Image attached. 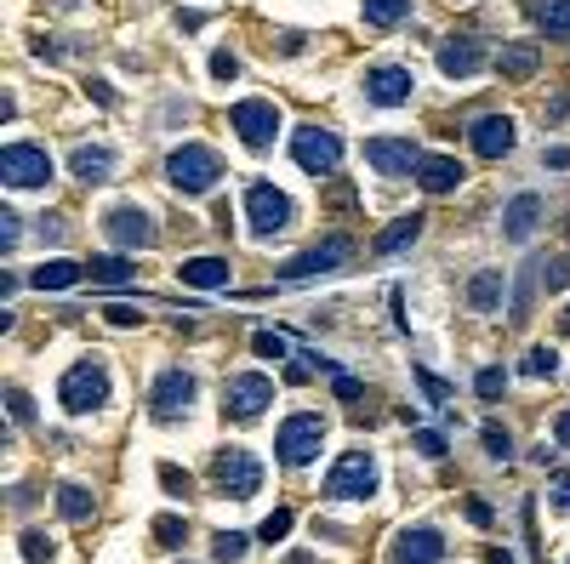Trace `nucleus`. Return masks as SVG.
Here are the masks:
<instances>
[{
    "instance_id": "36",
    "label": "nucleus",
    "mask_w": 570,
    "mask_h": 564,
    "mask_svg": "<svg viewBox=\"0 0 570 564\" xmlns=\"http://www.w3.org/2000/svg\"><path fill=\"white\" fill-rule=\"evenodd\" d=\"M548 508H553V513H570V467H553V484H548Z\"/></svg>"
},
{
    "instance_id": "55",
    "label": "nucleus",
    "mask_w": 570,
    "mask_h": 564,
    "mask_svg": "<svg viewBox=\"0 0 570 564\" xmlns=\"http://www.w3.org/2000/svg\"><path fill=\"white\" fill-rule=\"evenodd\" d=\"M291 564H314V559H308V553H291Z\"/></svg>"
},
{
    "instance_id": "12",
    "label": "nucleus",
    "mask_w": 570,
    "mask_h": 564,
    "mask_svg": "<svg viewBox=\"0 0 570 564\" xmlns=\"http://www.w3.org/2000/svg\"><path fill=\"white\" fill-rule=\"evenodd\" d=\"M445 559V536L434 525H411L399 530L394 547H388V564H439Z\"/></svg>"
},
{
    "instance_id": "24",
    "label": "nucleus",
    "mask_w": 570,
    "mask_h": 564,
    "mask_svg": "<svg viewBox=\"0 0 570 564\" xmlns=\"http://www.w3.org/2000/svg\"><path fill=\"white\" fill-rule=\"evenodd\" d=\"M74 177H81V183H103V177H109V171H115V149H103V143H86V149H74Z\"/></svg>"
},
{
    "instance_id": "3",
    "label": "nucleus",
    "mask_w": 570,
    "mask_h": 564,
    "mask_svg": "<svg viewBox=\"0 0 570 564\" xmlns=\"http://www.w3.org/2000/svg\"><path fill=\"white\" fill-rule=\"evenodd\" d=\"M268 405H274V376H263V371H234L223 382V416L240 422V428H245V422H257Z\"/></svg>"
},
{
    "instance_id": "38",
    "label": "nucleus",
    "mask_w": 570,
    "mask_h": 564,
    "mask_svg": "<svg viewBox=\"0 0 570 564\" xmlns=\"http://www.w3.org/2000/svg\"><path fill=\"white\" fill-rule=\"evenodd\" d=\"M251 348H257V354H263V359H285V354H291V348H285V337H280V331H257V337H251Z\"/></svg>"
},
{
    "instance_id": "41",
    "label": "nucleus",
    "mask_w": 570,
    "mask_h": 564,
    "mask_svg": "<svg viewBox=\"0 0 570 564\" xmlns=\"http://www.w3.org/2000/svg\"><path fill=\"white\" fill-rule=\"evenodd\" d=\"M103 320H109V325H126V331H132V325H143V313H137L132 303H109V308H103Z\"/></svg>"
},
{
    "instance_id": "34",
    "label": "nucleus",
    "mask_w": 570,
    "mask_h": 564,
    "mask_svg": "<svg viewBox=\"0 0 570 564\" xmlns=\"http://www.w3.org/2000/svg\"><path fill=\"white\" fill-rule=\"evenodd\" d=\"M257 536H263L268 547H274V542H285V536H291V508H274V513H268V519H263V525H257Z\"/></svg>"
},
{
    "instance_id": "50",
    "label": "nucleus",
    "mask_w": 570,
    "mask_h": 564,
    "mask_svg": "<svg viewBox=\"0 0 570 564\" xmlns=\"http://www.w3.org/2000/svg\"><path fill=\"white\" fill-rule=\"evenodd\" d=\"M553 439H559V445L570 450V411H559V416H553Z\"/></svg>"
},
{
    "instance_id": "21",
    "label": "nucleus",
    "mask_w": 570,
    "mask_h": 564,
    "mask_svg": "<svg viewBox=\"0 0 570 564\" xmlns=\"http://www.w3.org/2000/svg\"><path fill=\"white\" fill-rule=\"evenodd\" d=\"M183 286H200V291H223L228 286V257H189L177 269Z\"/></svg>"
},
{
    "instance_id": "39",
    "label": "nucleus",
    "mask_w": 570,
    "mask_h": 564,
    "mask_svg": "<svg viewBox=\"0 0 570 564\" xmlns=\"http://www.w3.org/2000/svg\"><path fill=\"white\" fill-rule=\"evenodd\" d=\"M485 450H490L497 462L514 457V439H507V428H497V422H490V428H485Z\"/></svg>"
},
{
    "instance_id": "1",
    "label": "nucleus",
    "mask_w": 570,
    "mask_h": 564,
    "mask_svg": "<svg viewBox=\"0 0 570 564\" xmlns=\"http://www.w3.org/2000/svg\"><path fill=\"white\" fill-rule=\"evenodd\" d=\"M166 177H172L177 194H206L223 177V154L206 149V143H183V149L166 154Z\"/></svg>"
},
{
    "instance_id": "42",
    "label": "nucleus",
    "mask_w": 570,
    "mask_h": 564,
    "mask_svg": "<svg viewBox=\"0 0 570 564\" xmlns=\"http://www.w3.org/2000/svg\"><path fill=\"white\" fill-rule=\"evenodd\" d=\"M417 450L422 457H445V433L439 428H417Z\"/></svg>"
},
{
    "instance_id": "35",
    "label": "nucleus",
    "mask_w": 570,
    "mask_h": 564,
    "mask_svg": "<svg viewBox=\"0 0 570 564\" xmlns=\"http://www.w3.org/2000/svg\"><path fill=\"white\" fill-rule=\"evenodd\" d=\"M57 553V542L46 536V530H23V559H35V564H46Z\"/></svg>"
},
{
    "instance_id": "4",
    "label": "nucleus",
    "mask_w": 570,
    "mask_h": 564,
    "mask_svg": "<svg viewBox=\"0 0 570 564\" xmlns=\"http://www.w3.org/2000/svg\"><path fill=\"white\" fill-rule=\"evenodd\" d=\"M57 399H64L69 416L98 411V405L109 399V365H103V359H81V365H74L64 382H57Z\"/></svg>"
},
{
    "instance_id": "23",
    "label": "nucleus",
    "mask_w": 570,
    "mask_h": 564,
    "mask_svg": "<svg viewBox=\"0 0 570 564\" xmlns=\"http://www.w3.org/2000/svg\"><path fill=\"white\" fill-rule=\"evenodd\" d=\"M417 234H422V217L411 211V217H399V223H388L377 234V257H399V251H411L417 245Z\"/></svg>"
},
{
    "instance_id": "9",
    "label": "nucleus",
    "mask_w": 570,
    "mask_h": 564,
    "mask_svg": "<svg viewBox=\"0 0 570 564\" xmlns=\"http://www.w3.org/2000/svg\"><path fill=\"white\" fill-rule=\"evenodd\" d=\"M326 496L331 501H365V496H377V462L360 457V450H348V457L326 474Z\"/></svg>"
},
{
    "instance_id": "29",
    "label": "nucleus",
    "mask_w": 570,
    "mask_h": 564,
    "mask_svg": "<svg viewBox=\"0 0 570 564\" xmlns=\"http://www.w3.org/2000/svg\"><path fill=\"white\" fill-rule=\"evenodd\" d=\"M536 23H542V35L570 40V0H542V6H536Z\"/></svg>"
},
{
    "instance_id": "14",
    "label": "nucleus",
    "mask_w": 570,
    "mask_h": 564,
    "mask_svg": "<svg viewBox=\"0 0 570 564\" xmlns=\"http://www.w3.org/2000/svg\"><path fill=\"white\" fill-rule=\"evenodd\" d=\"M189 405H194V376H189V371H166V376H154V399H149L154 422H172L177 411H189Z\"/></svg>"
},
{
    "instance_id": "17",
    "label": "nucleus",
    "mask_w": 570,
    "mask_h": 564,
    "mask_svg": "<svg viewBox=\"0 0 570 564\" xmlns=\"http://www.w3.org/2000/svg\"><path fill=\"white\" fill-rule=\"evenodd\" d=\"M485 69V52L473 35H451L439 40V74H451V81H473V74Z\"/></svg>"
},
{
    "instance_id": "10",
    "label": "nucleus",
    "mask_w": 570,
    "mask_h": 564,
    "mask_svg": "<svg viewBox=\"0 0 570 564\" xmlns=\"http://www.w3.org/2000/svg\"><path fill=\"white\" fill-rule=\"evenodd\" d=\"M234 132L245 137V149H274V137H280V103H268V98H245V103H234Z\"/></svg>"
},
{
    "instance_id": "52",
    "label": "nucleus",
    "mask_w": 570,
    "mask_h": 564,
    "mask_svg": "<svg viewBox=\"0 0 570 564\" xmlns=\"http://www.w3.org/2000/svg\"><path fill=\"white\" fill-rule=\"evenodd\" d=\"M542 160H548V166H559V171H570V149H548Z\"/></svg>"
},
{
    "instance_id": "18",
    "label": "nucleus",
    "mask_w": 570,
    "mask_h": 564,
    "mask_svg": "<svg viewBox=\"0 0 570 564\" xmlns=\"http://www.w3.org/2000/svg\"><path fill=\"white\" fill-rule=\"evenodd\" d=\"M542 194H514L507 200V211H502V240H536V228H542Z\"/></svg>"
},
{
    "instance_id": "44",
    "label": "nucleus",
    "mask_w": 570,
    "mask_h": 564,
    "mask_svg": "<svg viewBox=\"0 0 570 564\" xmlns=\"http://www.w3.org/2000/svg\"><path fill=\"white\" fill-rule=\"evenodd\" d=\"M6 405H12V416H18V422H35V399H29L23 388H12V394H6Z\"/></svg>"
},
{
    "instance_id": "46",
    "label": "nucleus",
    "mask_w": 570,
    "mask_h": 564,
    "mask_svg": "<svg viewBox=\"0 0 570 564\" xmlns=\"http://www.w3.org/2000/svg\"><path fill=\"white\" fill-rule=\"evenodd\" d=\"M331 376H336V399H348V405L360 399V376H348V371H336V365H331Z\"/></svg>"
},
{
    "instance_id": "32",
    "label": "nucleus",
    "mask_w": 570,
    "mask_h": 564,
    "mask_svg": "<svg viewBox=\"0 0 570 564\" xmlns=\"http://www.w3.org/2000/svg\"><path fill=\"white\" fill-rule=\"evenodd\" d=\"M211 559H217V564H240L245 559V536H240V530H223V536L211 542Z\"/></svg>"
},
{
    "instance_id": "2",
    "label": "nucleus",
    "mask_w": 570,
    "mask_h": 564,
    "mask_svg": "<svg viewBox=\"0 0 570 564\" xmlns=\"http://www.w3.org/2000/svg\"><path fill=\"white\" fill-rule=\"evenodd\" d=\"M319 445H326V416L314 411H297L280 422V439H274V457H280V467H308L319 457Z\"/></svg>"
},
{
    "instance_id": "5",
    "label": "nucleus",
    "mask_w": 570,
    "mask_h": 564,
    "mask_svg": "<svg viewBox=\"0 0 570 564\" xmlns=\"http://www.w3.org/2000/svg\"><path fill=\"white\" fill-rule=\"evenodd\" d=\"M343 262H348V240H343V234H331V240H319V245L297 251V257H285L280 269H274V279H280V286H297V279L331 274V269H343Z\"/></svg>"
},
{
    "instance_id": "13",
    "label": "nucleus",
    "mask_w": 570,
    "mask_h": 564,
    "mask_svg": "<svg viewBox=\"0 0 570 564\" xmlns=\"http://www.w3.org/2000/svg\"><path fill=\"white\" fill-rule=\"evenodd\" d=\"M103 234H109L120 251H143V245H154V217L143 206H115L103 217Z\"/></svg>"
},
{
    "instance_id": "45",
    "label": "nucleus",
    "mask_w": 570,
    "mask_h": 564,
    "mask_svg": "<svg viewBox=\"0 0 570 564\" xmlns=\"http://www.w3.org/2000/svg\"><path fill=\"white\" fill-rule=\"evenodd\" d=\"M542 279H548V291H559L565 279H570V257H553L548 269H542Z\"/></svg>"
},
{
    "instance_id": "26",
    "label": "nucleus",
    "mask_w": 570,
    "mask_h": 564,
    "mask_svg": "<svg viewBox=\"0 0 570 564\" xmlns=\"http://www.w3.org/2000/svg\"><path fill=\"white\" fill-rule=\"evenodd\" d=\"M91 286H132L137 279V262L132 257H91Z\"/></svg>"
},
{
    "instance_id": "28",
    "label": "nucleus",
    "mask_w": 570,
    "mask_h": 564,
    "mask_svg": "<svg viewBox=\"0 0 570 564\" xmlns=\"http://www.w3.org/2000/svg\"><path fill=\"white\" fill-rule=\"evenodd\" d=\"M536 63H542V57H536V46H531V40L502 46V74H507V81H531V74H536Z\"/></svg>"
},
{
    "instance_id": "31",
    "label": "nucleus",
    "mask_w": 570,
    "mask_h": 564,
    "mask_svg": "<svg viewBox=\"0 0 570 564\" xmlns=\"http://www.w3.org/2000/svg\"><path fill=\"white\" fill-rule=\"evenodd\" d=\"M525 376H536V382H548V376H559V354L548 348V342H536V348L525 354V365H519Z\"/></svg>"
},
{
    "instance_id": "30",
    "label": "nucleus",
    "mask_w": 570,
    "mask_h": 564,
    "mask_svg": "<svg viewBox=\"0 0 570 564\" xmlns=\"http://www.w3.org/2000/svg\"><path fill=\"white\" fill-rule=\"evenodd\" d=\"M360 12H365V23H377V29H394V23H405L411 0H360Z\"/></svg>"
},
{
    "instance_id": "40",
    "label": "nucleus",
    "mask_w": 570,
    "mask_h": 564,
    "mask_svg": "<svg viewBox=\"0 0 570 564\" xmlns=\"http://www.w3.org/2000/svg\"><path fill=\"white\" fill-rule=\"evenodd\" d=\"M462 513H468V525H480V530L497 525V513H490V501H485V496H468V501H462Z\"/></svg>"
},
{
    "instance_id": "7",
    "label": "nucleus",
    "mask_w": 570,
    "mask_h": 564,
    "mask_svg": "<svg viewBox=\"0 0 570 564\" xmlns=\"http://www.w3.org/2000/svg\"><path fill=\"white\" fill-rule=\"evenodd\" d=\"M0 183L6 188H46L52 183V160L35 143H6L0 149Z\"/></svg>"
},
{
    "instance_id": "22",
    "label": "nucleus",
    "mask_w": 570,
    "mask_h": 564,
    "mask_svg": "<svg viewBox=\"0 0 570 564\" xmlns=\"http://www.w3.org/2000/svg\"><path fill=\"white\" fill-rule=\"evenodd\" d=\"M502 296H507V279H502L497 269H480V274L468 279V308H473V313H497Z\"/></svg>"
},
{
    "instance_id": "54",
    "label": "nucleus",
    "mask_w": 570,
    "mask_h": 564,
    "mask_svg": "<svg viewBox=\"0 0 570 564\" xmlns=\"http://www.w3.org/2000/svg\"><path fill=\"white\" fill-rule=\"evenodd\" d=\"M559 331H565V337H570V308H565V313H559Z\"/></svg>"
},
{
    "instance_id": "33",
    "label": "nucleus",
    "mask_w": 570,
    "mask_h": 564,
    "mask_svg": "<svg viewBox=\"0 0 570 564\" xmlns=\"http://www.w3.org/2000/svg\"><path fill=\"white\" fill-rule=\"evenodd\" d=\"M502 388H507V371H502V365H485V371H480V382H473V394L490 405V399H502Z\"/></svg>"
},
{
    "instance_id": "51",
    "label": "nucleus",
    "mask_w": 570,
    "mask_h": 564,
    "mask_svg": "<svg viewBox=\"0 0 570 564\" xmlns=\"http://www.w3.org/2000/svg\"><path fill=\"white\" fill-rule=\"evenodd\" d=\"M86 91H91V98H98L103 108H109V103H115V86H103V81H86Z\"/></svg>"
},
{
    "instance_id": "43",
    "label": "nucleus",
    "mask_w": 570,
    "mask_h": 564,
    "mask_svg": "<svg viewBox=\"0 0 570 564\" xmlns=\"http://www.w3.org/2000/svg\"><path fill=\"white\" fill-rule=\"evenodd\" d=\"M211 74H217V81H234V74H240V57H234V52H211Z\"/></svg>"
},
{
    "instance_id": "11",
    "label": "nucleus",
    "mask_w": 570,
    "mask_h": 564,
    "mask_svg": "<svg viewBox=\"0 0 570 564\" xmlns=\"http://www.w3.org/2000/svg\"><path fill=\"white\" fill-rule=\"evenodd\" d=\"M217 491L234 496V501L263 491V467H257L251 450H223V457H217Z\"/></svg>"
},
{
    "instance_id": "53",
    "label": "nucleus",
    "mask_w": 570,
    "mask_h": 564,
    "mask_svg": "<svg viewBox=\"0 0 570 564\" xmlns=\"http://www.w3.org/2000/svg\"><path fill=\"white\" fill-rule=\"evenodd\" d=\"M485 559H490V564H519L514 553H507V547H490V553H485Z\"/></svg>"
},
{
    "instance_id": "15",
    "label": "nucleus",
    "mask_w": 570,
    "mask_h": 564,
    "mask_svg": "<svg viewBox=\"0 0 570 564\" xmlns=\"http://www.w3.org/2000/svg\"><path fill=\"white\" fill-rule=\"evenodd\" d=\"M411 69H399V63H382V69L365 74V103H377V108H399V103H411Z\"/></svg>"
},
{
    "instance_id": "20",
    "label": "nucleus",
    "mask_w": 570,
    "mask_h": 564,
    "mask_svg": "<svg viewBox=\"0 0 570 564\" xmlns=\"http://www.w3.org/2000/svg\"><path fill=\"white\" fill-rule=\"evenodd\" d=\"M456 183H462L456 160H445V154H422V166H417V188H422V194H451Z\"/></svg>"
},
{
    "instance_id": "27",
    "label": "nucleus",
    "mask_w": 570,
    "mask_h": 564,
    "mask_svg": "<svg viewBox=\"0 0 570 564\" xmlns=\"http://www.w3.org/2000/svg\"><path fill=\"white\" fill-rule=\"evenodd\" d=\"M57 513H64V519H74V525H86L91 513H98V501H91L86 484H57Z\"/></svg>"
},
{
    "instance_id": "37",
    "label": "nucleus",
    "mask_w": 570,
    "mask_h": 564,
    "mask_svg": "<svg viewBox=\"0 0 570 564\" xmlns=\"http://www.w3.org/2000/svg\"><path fill=\"white\" fill-rule=\"evenodd\" d=\"M154 536H160V547H183V542H189V525H183L177 513H166V519L154 525Z\"/></svg>"
},
{
    "instance_id": "8",
    "label": "nucleus",
    "mask_w": 570,
    "mask_h": 564,
    "mask_svg": "<svg viewBox=\"0 0 570 564\" xmlns=\"http://www.w3.org/2000/svg\"><path fill=\"white\" fill-rule=\"evenodd\" d=\"M245 217H251V234L257 240H268V234H280L291 223V200L280 183H251L245 188Z\"/></svg>"
},
{
    "instance_id": "48",
    "label": "nucleus",
    "mask_w": 570,
    "mask_h": 564,
    "mask_svg": "<svg viewBox=\"0 0 570 564\" xmlns=\"http://www.w3.org/2000/svg\"><path fill=\"white\" fill-rule=\"evenodd\" d=\"M160 484L172 496H189V474H177V467H160Z\"/></svg>"
},
{
    "instance_id": "49",
    "label": "nucleus",
    "mask_w": 570,
    "mask_h": 564,
    "mask_svg": "<svg viewBox=\"0 0 570 564\" xmlns=\"http://www.w3.org/2000/svg\"><path fill=\"white\" fill-rule=\"evenodd\" d=\"M0 245H18V211L0 217Z\"/></svg>"
},
{
    "instance_id": "47",
    "label": "nucleus",
    "mask_w": 570,
    "mask_h": 564,
    "mask_svg": "<svg viewBox=\"0 0 570 564\" xmlns=\"http://www.w3.org/2000/svg\"><path fill=\"white\" fill-rule=\"evenodd\" d=\"M417 382H422V394H428V399H451V388H445L434 371H417Z\"/></svg>"
},
{
    "instance_id": "25",
    "label": "nucleus",
    "mask_w": 570,
    "mask_h": 564,
    "mask_svg": "<svg viewBox=\"0 0 570 564\" xmlns=\"http://www.w3.org/2000/svg\"><path fill=\"white\" fill-rule=\"evenodd\" d=\"M81 279H86L81 262H40V269L29 274V286L35 291H69V286H81Z\"/></svg>"
},
{
    "instance_id": "19",
    "label": "nucleus",
    "mask_w": 570,
    "mask_h": 564,
    "mask_svg": "<svg viewBox=\"0 0 570 564\" xmlns=\"http://www.w3.org/2000/svg\"><path fill=\"white\" fill-rule=\"evenodd\" d=\"M468 143L480 149L485 160H502V154L514 149V120H507V115H480L468 125Z\"/></svg>"
},
{
    "instance_id": "16",
    "label": "nucleus",
    "mask_w": 570,
    "mask_h": 564,
    "mask_svg": "<svg viewBox=\"0 0 570 564\" xmlns=\"http://www.w3.org/2000/svg\"><path fill=\"white\" fill-rule=\"evenodd\" d=\"M365 160H371L382 177H405V171L422 166V154L411 149L405 137H371V143H365Z\"/></svg>"
},
{
    "instance_id": "6",
    "label": "nucleus",
    "mask_w": 570,
    "mask_h": 564,
    "mask_svg": "<svg viewBox=\"0 0 570 564\" xmlns=\"http://www.w3.org/2000/svg\"><path fill=\"white\" fill-rule=\"evenodd\" d=\"M291 160H297L308 177H331L336 160H343V143H336V132H319V125H297V132H291Z\"/></svg>"
}]
</instances>
